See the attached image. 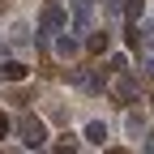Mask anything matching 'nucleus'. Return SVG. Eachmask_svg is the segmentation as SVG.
<instances>
[{
	"label": "nucleus",
	"instance_id": "20e7f679",
	"mask_svg": "<svg viewBox=\"0 0 154 154\" xmlns=\"http://www.w3.org/2000/svg\"><path fill=\"white\" fill-rule=\"evenodd\" d=\"M77 51H82V38H77V30H73V34L64 30L60 38H56V56H60V60H73Z\"/></svg>",
	"mask_w": 154,
	"mask_h": 154
},
{
	"label": "nucleus",
	"instance_id": "f257e3e1",
	"mask_svg": "<svg viewBox=\"0 0 154 154\" xmlns=\"http://www.w3.org/2000/svg\"><path fill=\"white\" fill-rule=\"evenodd\" d=\"M17 133H22L26 150H43L47 146V124L38 120V116H22V120H17Z\"/></svg>",
	"mask_w": 154,
	"mask_h": 154
},
{
	"label": "nucleus",
	"instance_id": "423d86ee",
	"mask_svg": "<svg viewBox=\"0 0 154 154\" xmlns=\"http://www.w3.org/2000/svg\"><path fill=\"white\" fill-rule=\"evenodd\" d=\"M0 77H5V82H22V77H26V64L22 60H5V64H0Z\"/></svg>",
	"mask_w": 154,
	"mask_h": 154
},
{
	"label": "nucleus",
	"instance_id": "9b49d317",
	"mask_svg": "<svg viewBox=\"0 0 154 154\" xmlns=\"http://www.w3.org/2000/svg\"><path fill=\"white\" fill-rule=\"evenodd\" d=\"M133 94H137L133 77H120V82H116V99H133Z\"/></svg>",
	"mask_w": 154,
	"mask_h": 154
},
{
	"label": "nucleus",
	"instance_id": "0eeeda50",
	"mask_svg": "<svg viewBox=\"0 0 154 154\" xmlns=\"http://www.w3.org/2000/svg\"><path fill=\"white\" fill-rule=\"evenodd\" d=\"M86 141H90V146H103V141H107V124H103V120H90V124H86Z\"/></svg>",
	"mask_w": 154,
	"mask_h": 154
},
{
	"label": "nucleus",
	"instance_id": "f03ea898",
	"mask_svg": "<svg viewBox=\"0 0 154 154\" xmlns=\"http://www.w3.org/2000/svg\"><path fill=\"white\" fill-rule=\"evenodd\" d=\"M64 22H69V17L56 9V5H51V9H43V17H38V30H34V43H47L56 30H64Z\"/></svg>",
	"mask_w": 154,
	"mask_h": 154
},
{
	"label": "nucleus",
	"instance_id": "4468645a",
	"mask_svg": "<svg viewBox=\"0 0 154 154\" xmlns=\"http://www.w3.org/2000/svg\"><path fill=\"white\" fill-rule=\"evenodd\" d=\"M9 128H13V120H9L5 111H0V137H9Z\"/></svg>",
	"mask_w": 154,
	"mask_h": 154
},
{
	"label": "nucleus",
	"instance_id": "9d476101",
	"mask_svg": "<svg viewBox=\"0 0 154 154\" xmlns=\"http://www.w3.org/2000/svg\"><path fill=\"white\" fill-rule=\"evenodd\" d=\"M13 43H17V47H30V43H34L30 26H22V22H17V26H13Z\"/></svg>",
	"mask_w": 154,
	"mask_h": 154
},
{
	"label": "nucleus",
	"instance_id": "39448f33",
	"mask_svg": "<svg viewBox=\"0 0 154 154\" xmlns=\"http://www.w3.org/2000/svg\"><path fill=\"white\" fill-rule=\"evenodd\" d=\"M124 128H128V137L137 141L141 133H146V116H141V111H128V116H124Z\"/></svg>",
	"mask_w": 154,
	"mask_h": 154
},
{
	"label": "nucleus",
	"instance_id": "7ed1b4c3",
	"mask_svg": "<svg viewBox=\"0 0 154 154\" xmlns=\"http://www.w3.org/2000/svg\"><path fill=\"white\" fill-rule=\"evenodd\" d=\"M69 13H73V30L86 34L94 26V0H69Z\"/></svg>",
	"mask_w": 154,
	"mask_h": 154
},
{
	"label": "nucleus",
	"instance_id": "6e6552de",
	"mask_svg": "<svg viewBox=\"0 0 154 154\" xmlns=\"http://www.w3.org/2000/svg\"><path fill=\"white\" fill-rule=\"evenodd\" d=\"M133 30H137V47L154 51V22H141V26H133Z\"/></svg>",
	"mask_w": 154,
	"mask_h": 154
},
{
	"label": "nucleus",
	"instance_id": "f8f14e48",
	"mask_svg": "<svg viewBox=\"0 0 154 154\" xmlns=\"http://www.w3.org/2000/svg\"><path fill=\"white\" fill-rule=\"evenodd\" d=\"M107 69H111V73H124V69H128V60H124V56H111Z\"/></svg>",
	"mask_w": 154,
	"mask_h": 154
},
{
	"label": "nucleus",
	"instance_id": "2eb2a0df",
	"mask_svg": "<svg viewBox=\"0 0 154 154\" xmlns=\"http://www.w3.org/2000/svg\"><path fill=\"white\" fill-rule=\"evenodd\" d=\"M146 146H150V150H154V133H150V137H146Z\"/></svg>",
	"mask_w": 154,
	"mask_h": 154
},
{
	"label": "nucleus",
	"instance_id": "ddd939ff",
	"mask_svg": "<svg viewBox=\"0 0 154 154\" xmlns=\"http://www.w3.org/2000/svg\"><path fill=\"white\" fill-rule=\"evenodd\" d=\"M124 13H128V17H137V13H141V0H124Z\"/></svg>",
	"mask_w": 154,
	"mask_h": 154
},
{
	"label": "nucleus",
	"instance_id": "1a4fd4ad",
	"mask_svg": "<svg viewBox=\"0 0 154 154\" xmlns=\"http://www.w3.org/2000/svg\"><path fill=\"white\" fill-rule=\"evenodd\" d=\"M107 47H111V34H90V38H86V51H90V56H103Z\"/></svg>",
	"mask_w": 154,
	"mask_h": 154
}]
</instances>
